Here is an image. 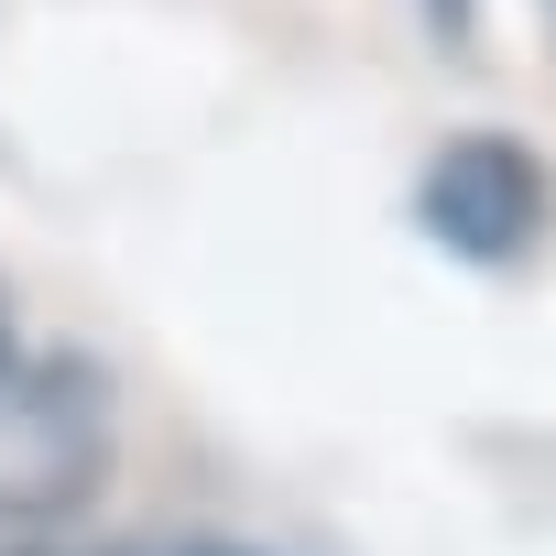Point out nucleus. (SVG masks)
<instances>
[{
  "mask_svg": "<svg viewBox=\"0 0 556 556\" xmlns=\"http://www.w3.org/2000/svg\"><path fill=\"white\" fill-rule=\"evenodd\" d=\"M110 480V393L99 371L34 350L23 328L0 339V545L66 523Z\"/></svg>",
  "mask_w": 556,
  "mask_h": 556,
  "instance_id": "nucleus-1",
  "label": "nucleus"
},
{
  "mask_svg": "<svg viewBox=\"0 0 556 556\" xmlns=\"http://www.w3.org/2000/svg\"><path fill=\"white\" fill-rule=\"evenodd\" d=\"M469 12H480V0H426V23H437V45H469Z\"/></svg>",
  "mask_w": 556,
  "mask_h": 556,
  "instance_id": "nucleus-4",
  "label": "nucleus"
},
{
  "mask_svg": "<svg viewBox=\"0 0 556 556\" xmlns=\"http://www.w3.org/2000/svg\"><path fill=\"white\" fill-rule=\"evenodd\" d=\"M415 218H426V240H447L458 262H513V251H534V229H545V164H534L513 131H458V142L426 164Z\"/></svg>",
  "mask_w": 556,
  "mask_h": 556,
  "instance_id": "nucleus-2",
  "label": "nucleus"
},
{
  "mask_svg": "<svg viewBox=\"0 0 556 556\" xmlns=\"http://www.w3.org/2000/svg\"><path fill=\"white\" fill-rule=\"evenodd\" d=\"M12 556H251V545H207V534H153V545H12Z\"/></svg>",
  "mask_w": 556,
  "mask_h": 556,
  "instance_id": "nucleus-3",
  "label": "nucleus"
},
{
  "mask_svg": "<svg viewBox=\"0 0 556 556\" xmlns=\"http://www.w3.org/2000/svg\"><path fill=\"white\" fill-rule=\"evenodd\" d=\"M545 34H556V0H545Z\"/></svg>",
  "mask_w": 556,
  "mask_h": 556,
  "instance_id": "nucleus-5",
  "label": "nucleus"
}]
</instances>
